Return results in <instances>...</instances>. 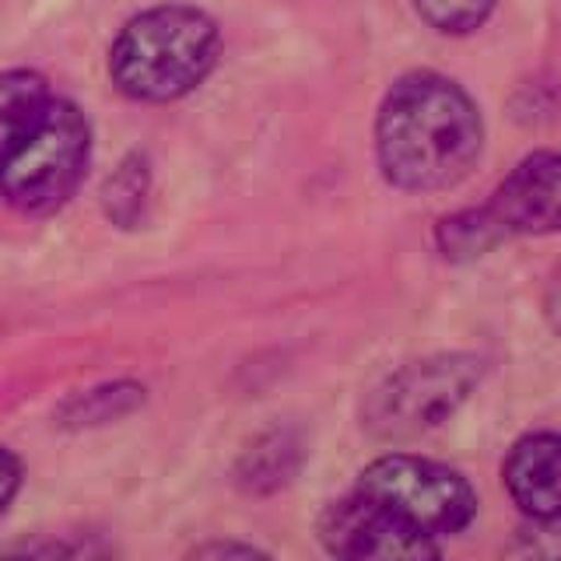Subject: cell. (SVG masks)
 Instances as JSON below:
<instances>
[{
	"mask_svg": "<svg viewBox=\"0 0 561 561\" xmlns=\"http://www.w3.org/2000/svg\"><path fill=\"white\" fill-rule=\"evenodd\" d=\"M484 148V123L460 84L411 70L386 92L376 116V154L386 183L435 193L467 180Z\"/></svg>",
	"mask_w": 561,
	"mask_h": 561,
	"instance_id": "6da1fadb",
	"label": "cell"
},
{
	"mask_svg": "<svg viewBox=\"0 0 561 561\" xmlns=\"http://www.w3.org/2000/svg\"><path fill=\"white\" fill-rule=\"evenodd\" d=\"M221 57L218 22L201 8L162 4L119 28L110 49V78L130 102L162 105L190 95Z\"/></svg>",
	"mask_w": 561,
	"mask_h": 561,
	"instance_id": "7a4b0ae2",
	"label": "cell"
},
{
	"mask_svg": "<svg viewBox=\"0 0 561 561\" xmlns=\"http://www.w3.org/2000/svg\"><path fill=\"white\" fill-rule=\"evenodd\" d=\"M561 232V151H537L505 175L484 207L438 221V250L473 260L516 236Z\"/></svg>",
	"mask_w": 561,
	"mask_h": 561,
	"instance_id": "3957f363",
	"label": "cell"
},
{
	"mask_svg": "<svg viewBox=\"0 0 561 561\" xmlns=\"http://www.w3.org/2000/svg\"><path fill=\"white\" fill-rule=\"evenodd\" d=\"M92 154V127L75 102L53 99L18 151L0 169V193L22 215H53L84 180Z\"/></svg>",
	"mask_w": 561,
	"mask_h": 561,
	"instance_id": "277c9868",
	"label": "cell"
},
{
	"mask_svg": "<svg viewBox=\"0 0 561 561\" xmlns=\"http://www.w3.org/2000/svg\"><path fill=\"white\" fill-rule=\"evenodd\" d=\"M484 362L478 355H432L397 368L382 379L365 403V428L382 443H408L463 408L467 397L478 390Z\"/></svg>",
	"mask_w": 561,
	"mask_h": 561,
	"instance_id": "5b68a950",
	"label": "cell"
},
{
	"mask_svg": "<svg viewBox=\"0 0 561 561\" xmlns=\"http://www.w3.org/2000/svg\"><path fill=\"white\" fill-rule=\"evenodd\" d=\"M355 491L390 508L393 516L432 540L467 530L470 519L478 516V495L463 473L411 453H390L373 460L362 470Z\"/></svg>",
	"mask_w": 561,
	"mask_h": 561,
	"instance_id": "8992f818",
	"label": "cell"
},
{
	"mask_svg": "<svg viewBox=\"0 0 561 561\" xmlns=\"http://www.w3.org/2000/svg\"><path fill=\"white\" fill-rule=\"evenodd\" d=\"M320 540L330 554L358 561H414L438 554V543L428 534L414 530L362 491L327 505L320 516Z\"/></svg>",
	"mask_w": 561,
	"mask_h": 561,
	"instance_id": "52a82bcc",
	"label": "cell"
},
{
	"mask_svg": "<svg viewBox=\"0 0 561 561\" xmlns=\"http://www.w3.org/2000/svg\"><path fill=\"white\" fill-rule=\"evenodd\" d=\"M505 491L526 519H561V435L530 432L508 449Z\"/></svg>",
	"mask_w": 561,
	"mask_h": 561,
	"instance_id": "ba28073f",
	"label": "cell"
},
{
	"mask_svg": "<svg viewBox=\"0 0 561 561\" xmlns=\"http://www.w3.org/2000/svg\"><path fill=\"white\" fill-rule=\"evenodd\" d=\"M49 102V81L35 70H4L0 75V169L18 151V145L39 127Z\"/></svg>",
	"mask_w": 561,
	"mask_h": 561,
	"instance_id": "9c48e42d",
	"label": "cell"
},
{
	"mask_svg": "<svg viewBox=\"0 0 561 561\" xmlns=\"http://www.w3.org/2000/svg\"><path fill=\"white\" fill-rule=\"evenodd\" d=\"M298 463H302V443L288 428L263 432L256 443L242 453L239 460V484L253 495H271V491L285 488Z\"/></svg>",
	"mask_w": 561,
	"mask_h": 561,
	"instance_id": "30bf717a",
	"label": "cell"
},
{
	"mask_svg": "<svg viewBox=\"0 0 561 561\" xmlns=\"http://www.w3.org/2000/svg\"><path fill=\"white\" fill-rule=\"evenodd\" d=\"M145 400V390L134 382H110L99 386V390H88L75 397L64 408L67 425H105V421H116L123 414H130L137 403Z\"/></svg>",
	"mask_w": 561,
	"mask_h": 561,
	"instance_id": "8fae6325",
	"label": "cell"
},
{
	"mask_svg": "<svg viewBox=\"0 0 561 561\" xmlns=\"http://www.w3.org/2000/svg\"><path fill=\"white\" fill-rule=\"evenodd\" d=\"M148 193V165L140 158H127L116 172L110 186H105V210L116 225H134L140 207H145Z\"/></svg>",
	"mask_w": 561,
	"mask_h": 561,
	"instance_id": "7c38bea8",
	"label": "cell"
},
{
	"mask_svg": "<svg viewBox=\"0 0 561 561\" xmlns=\"http://www.w3.org/2000/svg\"><path fill=\"white\" fill-rule=\"evenodd\" d=\"M414 8L435 32L467 35L488 22L495 0H414Z\"/></svg>",
	"mask_w": 561,
	"mask_h": 561,
	"instance_id": "4fadbf2b",
	"label": "cell"
},
{
	"mask_svg": "<svg viewBox=\"0 0 561 561\" xmlns=\"http://www.w3.org/2000/svg\"><path fill=\"white\" fill-rule=\"evenodd\" d=\"M18 488H22V463H18L14 453H8L4 446H0V513L11 505Z\"/></svg>",
	"mask_w": 561,
	"mask_h": 561,
	"instance_id": "5bb4252c",
	"label": "cell"
},
{
	"mask_svg": "<svg viewBox=\"0 0 561 561\" xmlns=\"http://www.w3.org/2000/svg\"><path fill=\"white\" fill-rule=\"evenodd\" d=\"M548 320L561 333V263H558V271H554L551 285H548Z\"/></svg>",
	"mask_w": 561,
	"mask_h": 561,
	"instance_id": "9a60e30c",
	"label": "cell"
},
{
	"mask_svg": "<svg viewBox=\"0 0 561 561\" xmlns=\"http://www.w3.org/2000/svg\"><path fill=\"white\" fill-rule=\"evenodd\" d=\"M201 554H260V551H253V548H236V543H232V548H228V543H218V548H201Z\"/></svg>",
	"mask_w": 561,
	"mask_h": 561,
	"instance_id": "2e32d148",
	"label": "cell"
}]
</instances>
